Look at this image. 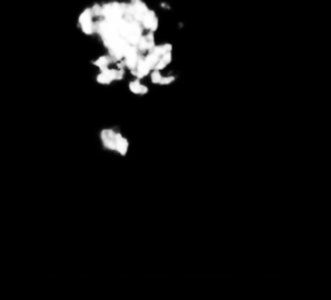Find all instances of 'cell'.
<instances>
[{
	"instance_id": "obj_1",
	"label": "cell",
	"mask_w": 331,
	"mask_h": 300,
	"mask_svg": "<svg viewBox=\"0 0 331 300\" xmlns=\"http://www.w3.org/2000/svg\"><path fill=\"white\" fill-rule=\"evenodd\" d=\"M117 133L118 132L112 128H105L100 132V139H101L104 148L115 152V148H117Z\"/></svg>"
},
{
	"instance_id": "obj_2",
	"label": "cell",
	"mask_w": 331,
	"mask_h": 300,
	"mask_svg": "<svg viewBox=\"0 0 331 300\" xmlns=\"http://www.w3.org/2000/svg\"><path fill=\"white\" fill-rule=\"evenodd\" d=\"M140 23L142 25L144 29L149 30V31H151V33H154L155 30L158 29V18H157V16H155L154 12L150 9L145 13L144 18L141 20Z\"/></svg>"
},
{
	"instance_id": "obj_3",
	"label": "cell",
	"mask_w": 331,
	"mask_h": 300,
	"mask_svg": "<svg viewBox=\"0 0 331 300\" xmlns=\"http://www.w3.org/2000/svg\"><path fill=\"white\" fill-rule=\"evenodd\" d=\"M128 146H130L128 140L122 136L121 132H118L117 133V148H115V152H118L121 155H126L128 152Z\"/></svg>"
},
{
	"instance_id": "obj_4",
	"label": "cell",
	"mask_w": 331,
	"mask_h": 300,
	"mask_svg": "<svg viewBox=\"0 0 331 300\" xmlns=\"http://www.w3.org/2000/svg\"><path fill=\"white\" fill-rule=\"evenodd\" d=\"M128 87H130V91H131L132 93H134V95H146V93L149 92L148 87L144 86V84H141L140 79L131 82Z\"/></svg>"
},
{
	"instance_id": "obj_5",
	"label": "cell",
	"mask_w": 331,
	"mask_h": 300,
	"mask_svg": "<svg viewBox=\"0 0 331 300\" xmlns=\"http://www.w3.org/2000/svg\"><path fill=\"white\" fill-rule=\"evenodd\" d=\"M110 62H112V59H110V56H101L96 60V61H93V65L97 66L100 70H105V69H108L109 65H110Z\"/></svg>"
},
{
	"instance_id": "obj_6",
	"label": "cell",
	"mask_w": 331,
	"mask_h": 300,
	"mask_svg": "<svg viewBox=\"0 0 331 300\" xmlns=\"http://www.w3.org/2000/svg\"><path fill=\"white\" fill-rule=\"evenodd\" d=\"M96 80L100 83V84H110V83L113 82V79L110 78V75L108 74V71L105 70H101V73L99 74V75L96 76Z\"/></svg>"
},
{
	"instance_id": "obj_7",
	"label": "cell",
	"mask_w": 331,
	"mask_h": 300,
	"mask_svg": "<svg viewBox=\"0 0 331 300\" xmlns=\"http://www.w3.org/2000/svg\"><path fill=\"white\" fill-rule=\"evenodd\" d=\"M150 78H151V82L154 83V84H161L162 78H163V75H162L161 71H159V70H154V71L151 73Z\"/></svg>"
},
{
	"instance_id": "obj_8",
	"label": "cell",
	"mask_w": 331,
	"mask_h": 300,
	"mask_svg": "<svg viewBox=\"0 0 331 300\" xmlns=\"http://www.w3.org/2000/svg\"><path fill=\"white\" fill-rule=\"evenodd\" d=\"M175 80V76H163V78H162V82H161V84H163V86H167V84H171V83L174 82Z\"/></svg>"
}]
</instances>
